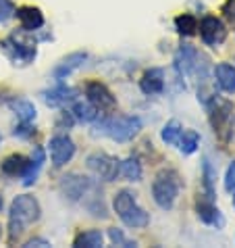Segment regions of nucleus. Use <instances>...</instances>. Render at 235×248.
<instances>
[{
  "label": "nucleus",
  "instance_id": "1",
  "mask_svg": "<svg viewBox=\"0 0 235 248\" xmlns=\"http://www.w3.org/2000/svg\"><path fill=\"white\" fill-rule=\"evenodd\" d=\"M42 217V209L40 202L29 194H19L13 198L9 206V240L15 242L19 236L25 232L27 225L38 223Z\"/></svg>",
  "mask_w": 235,
  "mask_h": 248
},
{
  "label": "nucleus",
  "instance_id": "2",
  "mask_svg": "<svg viewBox=\"0 0 235 248\" xmlns=\"http://www.w3.org/2000/svg\"><path fill=\"white\" fill-rule=\"evenodd\" d=\"M140 129H142V119L137 115H119V117L104 115L96 123L94 134H104L115 142H129L140 134Z\"/></svg>",
  "mask_w": 235,
  "mask_h": 248
},
{
  "label": "nucleus",
  "instance_id": "3",
  "mask_svg": "<svg viewBox=\"0 0 235 248\" xmlns=\"http://www.w3.org/2000/svg\"><path fill=\"white\" fill-rule=\"evenodd\" d=\"M113 209L127 227L142 230V227H146L150 223V215L137 204L135 194L131 190H119L117 192L115 198H113Z\"/></svg>",
  "mask_w": 235,
  "mask_h": 248
},
{
  "label": "nucleus",
  "instance_id": "4",
  "mask_svg": "<svg viewBox=\"0 0 235 248\" xmlns=\"http://www.w3.org/2000/svg\"><path fill=\"white\" fill-rule=\"evenodd\" d=\"M181 190V180L175 169H161L152 182V198L164 211H171Z\"/></svg>",
  "mask_w": 235,
  "mask_h": 248
},
{
  "label": "nucleus",
  "instance_id": "5",
  "mask_svg": "<svg viewBox=\"0 0 235 248\" xmlns=\"http://www.w3.org/2000/svg\"><path fill=\"white\" fill-rule=\"evenodd\" d=\"M0 48L4 50V54L9 57L15 65H27L36 59L38 48L33 40H23L19 33H11L9 38H4L0 42Z\"/></svg>",
  "mask_w": 235,
  "mask_h": 248
},
{
  "label": "nucleus",
  "instance_id": "6",
  "mask_svg": "<svg viewBox=\"0 0 235 248\" xmlns=\"http://www.w3.org/2000/svg\"><path fill=\"white\" fill-rule=\"evenodd\" d=\"M94 188H98V186L89 180V177L79 175V173H69L65 177H60V182H59L60 194L69 198L71 202H79V201H84V198H88V194Z\"/></svg>",
  "mask_w": 235,
  "mask_h": 248
},
{
  "label": "nucleus",
  "instance_id": "7",
  "mask_svg": "<svg viewBox=\"0 0 235 248\" xmlns=\"http://www.w3.org/2000/svg\"><path fill=\"white\" fill-rule=\"evenodd\" d=\"M88 169L92 171L96 177H100V180L104 182H115L117 175H119V158L110 156L106 153H94L88 156Z\"/></svg>",
  "mask_w": 235,
  "mask_h": 248
},
{
  "label": "nucleus",
  "instance_id": "8",
  "mask_svg": "<svg viewBox=\"0 0 235 248\" xmlns=\"http://www.w3.org/2000/svg\"><path fill=\"white\" fill-rule=\"evenodd\" d=\"M48 150H50V161L54 165V169H60L67 163H71L77 148H75V142L67 134H57L48 142Z\"/></svg>",
  "mask_w": 235,
  "mask_h": 248
},
{
  "label": "nucleus",
  "instance_id": "9",
  "mask_svg": "<svg viewBox=\"0 0 235 248\" xmlns=\"http://www.w3.org/2000/svg\"><path fill=\"white\" fill-rule=\"evenodd\" d=\"M202 59L204 57L191 44H181L175 54V69L179 71V75H191L198 71L206 73V63H200Z\"/></svg>",
  "mask_w": 235,
  "mask_h": 248
},
{
  "label": "nucleus",
  "instance_id": "10",
  "mask_svg": "<svg viewBox=\"0 0 235 248\" xmlns=\"http://www.w3.org/2000/svg\"><path fill=\"white\" fill-rule=\"evenodd\" d=\"M200 36H202V42L210 48L220 46L227 40V27L223 23V19L214 17V15H206L202 21H200Z\"/></svg>",
  "mask_w": 235,
  "mask_h": 248
},
{
  "label": "nucleus",
  "instance_id": "11",
  "mask_svg": "<svg viewBox=\"0 0 235 248\" xmlns=\"http://www.w3.org/2000/svg\"><path fill=\"white\" fill-rule=\"evenodd\" d=\"M86 96L98 111H113V108H117V98L102 81H88Z\"/></svg>",
  "mask_w": 235,
  "mask_h": 248
},
{
  "label": "nucleus",
  "instance_id": "12",
  "mask_svg": "<svg viewBox=\"0 0 235 248\" xmlns=\"http://www.w3.org/2000/svg\"><path fill=\"white\" fill-rule=\"evenodd\" d=\"M196 211H198V219H200L202 223L210 225V227H217V230H220V227L225 225L223 213H220V209H219L217 204H214L212 198L202 196V198L198 201V204H196Z\"/></svg>",
  "mask_w": 235,
  "mask_h": 248
},
{
  "label": "nucleus",
  "instance_id": "13",
  "mask_svg": "<svg viewBox=\"0 0 235 248\" xmlns=\"http://www.w3.org/2000/svg\"><path fill=\"white\" fill-rule=\"evenodd\" d=\"M42 98H44V102H46V105L50 107V108H60V107L69 105V102H75V100H77V90H75V88L65 86L63 81H59L57 88L42 92Z\"/></svg>",
  "mask_w": 235,
  "mask_h": 248
},
{
  "label": "nucleus",
  "instance_id": "14",
  "mask_svg": "<svg viewBox=\"0 0 235 248\" xmlns=\"http://www.w3.org/2000/svg\"><path fill=\"white\" fill-rule=\"evenodd\" d=\"M86 61H88V52H71V54H67V57L52 69V78L57 81L67 79L69 75H71L73 71H77Z\"/></svg>",
  "mask_w": 235,
  "mask_h": 248
},
{
  "label": "nucleus",
  "instance_id": "15",
  "mask_svg": "<svg viewBox=\"0 0 235 248\" xmlns=\"http://www.w3.org/2000/svg\"><path fill=\"white\" fill-rule=\"evenodd\" d=\"M15 15L19 23H21V30L27 33L38 31L40 27H44V15L36 6H19V9H15Z\"/></svg>",
  "mask_w": 235,
  "mask_h": 248
},
{
  "label": "nucleus",
  "instance_id": "16",
  "mask_svg": "<svg viewBox=\"0 0 235 248\" xmlns=\"http://www.w3.org/2000/svg\"><path fill=\"white\" fill-rule=\"evenodd\" d=\"M140 88L144 94L154 96V94H162L164 90V71L161 67H152L144 73V78L140 79Z\"/></svg>",
  "mask_w": 235,
  "mask_h": 248
},
{
  "label": "nucleus",
  "instance_id": "17",
  "mask_svg": "<svg viewBox=\"0 0 235 248\" xmlns=\"http://www.w3.org/2000/svg\"><path fill=\"white\" fill-rule=\"evenodd\" d=\"M44 161H46L44 148L36 146V148H33V155L29 158V163H27L25 173L21 175V184L25 186V188H29V186H33L38 182V175H40V171H42V167H44Z\"/></svg>",
  "mask_w": 235,
  "mask_h": 248
},
{
  "label": "nucleus",
  "instance_id": "18",
  "mask_svg": "<svg viewBox=\"0 0 235 248\" xmlns=\"http://www.w3.org/2000/svg\"><path fill=\"white\" fill-rule=\"evenodd\" d=\"M214 79L217 86L225 94H235V67L229 63H219L214 67Z\"/></svg>",
  "mask_w": 235,
  "mask_h": 248
},
{
  "label": "nucleus",
  "instance_id": "19",
  "mask_svg": "<svg viewBox=\"0 0 235 248\" xmlns=\"http://www.w3.org/2000/svg\"><path fill=\"white\" fill-rule=\"evenodd\" d=\"M27 163H29V158H25L23 155H9L0 163V171L9 177H21L27 169Z\"/></svg>",
  "mask_w": 235,
  "mask_h": 248
},
{
  "label": "nucleus",
  "instance_id": "20",
  "mask_svg": "<svg viewBox=\"0 0 235 248\" xmlns=\"http://www.w3.org/2000/svg\"><path fill=\"white\" fill-rule=\"evenodd\" d=\"M13 111H15V115H17V119H19V123H31L33 119H36V107H33V102H29V100H25V98H13V100H9L6 102Z\"/></svg>",
  "mask_w": 235,
  "mask_h": 248
},
{
  "label": "nucleus",
  "instance_id": "21",
  "mask_svg": "<svg viewBox=\"0 0 235 248\" xmlns=\"http://www.w3.org/2000/svg\"><path fill=\"white\" fill-rule=\"evenodd\" d=\"M71 113H73V117L77 121H81V123H94L96 119H98V108H96L92 102H81V100H75L73 102V108H71Z\"/></svg>",
  "mask_w": 235,
  "mask_h": 248
},
{
  "label": "nucleus",
  "instance_id": "22",
  "mask_svg": "<svg viewBox=\"0 0 235 248\" xmlns=\"http://www.w3.org/2000/svg\"><path fill=\"white\" fill-rule=\"evenodd\" d=\"M102 242H104V233L100 230H88L77 233V238L73 240L75 248H100Z\"/></svg>",
  "mask_w": 235,
  "mask_h": 248
},
{
  "label": "nucleus",
  "instance_id": "23",
  "mask_svg": "<svg viewBox=\"0 0 235 248\" xmlns=\"http://www.w3.org/2000/svg\"><path fill=\"white\" fill-rule=\"evenodd\" d=\"M214 180H217V171H214L212 163L208 161V156L202 158V190L206 198L214 201Z\"/></svg>",
  "mask_w": 235,
  "mask_h": 248
},
{
  "label": "nucleus",
  "instance_id": "24",
  "mask_svg": "<svg viewBox=\"0 0 235 248\" xmlns=\"http://www.w3.org/2000/svg\"><path fill=\"white\" fill-rule=\"evenodd\" d=\"M200 146V136L198 132H193V129H183L181 136H179L177 140V148L181 155H193Z\"/></svg>",
  "mask_w": 235,
  "mask_h": 248
},
{
  "label": "nucleus",
  "instance_id": "25",
  "mask_svg": "<svg viewBox=\"0 0 235 248\" xmlns=\"http://www.w3.org/2000/svg\"><path fill=\"white\" fill-rule=\"evenodd\" d=\"M119 175H123L127 182H140L142 180V163L135 156L125 158L119 163Z\"/></svg>",
  "mask_w": 235,
  "mask_h": 248
},
{
  "label": "nucleus",
  "instance_id": "26",
  "mask_svg": "<svg viewBox=\"0 0 235 248\" xmlns=\"http://www.w3.org/2000/svg\"><path fill=\"white\" fill-rule=\"evenodd\" d=\"M175 30L181 36H193L198 31V19L190 15V13H183V15L175 17Z\"/></svg>",
  "mask_w": 235,
  "mask_h": 248
},
{
  "label": "nucleus",
  "instance_id": "27",
  "mask_svg": "<svg viewBox=\"0 0 235 248\" xmlns=\"http://www.w3.org/2000/svg\"><path fill=\"white\" fill-rule=\"evenodd\" d=\"M181 132H183L181 123H179L177 119H171L167 125L162 127L161 138H162L164 144H169V146H177V140H179V136H181Z\"/></svg>",
  "mask_w": 235,
  "mask_h": 248
},
{
  "label": "nucleus",
  "instance_id": "28",
  "mask_svg": "<svg viewBox=\"0 0 235 248\" xmlns=\"http://www.w3.org/2000/svg\"><path fill=\"white\" fill-rule=\"evenodd\" d=\"M108 238H110V242L117 244V246H125V248L137 246L135 240H129L125 233H123V230H119V227H110V230H108Z\"/></svg>",
  "mask_w": 235,
  "mask_h": 248
},
{
  "label": "nucleus",
  "instance_id": "29",
  "mask_svg": "<svg viewBox=\"0 0 235 248\" xmlns=\"http://www.w3.org/2000/svg\"><path fill=\"white\" fill-rule=\"evenodd\" d=\"M15 17V4L13 0H0V23H6Z\"/></svg>",
  "mask_w": 235,
  "mask_h": 248
},
{
  "label": "nucleus",
  "instance_id": "30",
  "mask_svg": "<svg viewBox=\"0 0 235 248\" xmlns=\"http://www.w3.org/2000/svg\"><path fill=\"white\" fill-rule=\"evenodd\" d=\"M225 190L233 194L235 192V161L229 163V167H227V173H225Z\"/></svg>",
  "mask_w": 235,
  "mask_h": 248
},
{
  "label": "nucleus",
  "instance_id": "31",
  "mask_svg": "<svg viewBox=\"0 0 235 248\" xmlns=\"http://www.w3.org/2000/svg\"><path fill=\"white\" fill-rule=\"evenodd\" d=\"M223 15L235 30V0H227V2L223 4Z\"/></svg>",
  "mask_w": 235,
  "mask_h": 248
},
{
  "label": "nucleus",
  "instance_id": "32",
  "mask_svg": "<svg viewBox=\"0 0 235 248\" xmlns=\"http://www.w3.org/2000/svg\"><path fill=\"white\" fill-rule=\"evenodd\" d=\"M36 129L31 127V123H19V127H15V132H13V136H17V138H29Z\"/></svg>",
  "mask_w": 235,
  "mask_h": 248
},
{
  "label": "nucleus",
  "instance_id": "33",
  "mask_svg": "<svg viewBox=\"0 0 235 248\" xmlns=\"http://www.w3.org/2000/svg\"><path fill=\"white\" fill-rule=\"evenodd\" d=\"M73 121H75L73 113H60L59 121H57V127H59V129H69V127L73 125Z\"/></svg>",
  "mask_w": 235,
  "mask_h": 248
},
{
  "label": "nucleus",
  "instance_id": "34",
  "mask_svg": "<svg viewBox=\"0 0 235 248\" xmlns=\"http://www.w3.org/2000/svg\"><path fill=\"white\" fill-rule=\"evenodd\" d=\"M33 246H50V242L44 238H31V240H27V242L23 244V248H33Z\"/></svg>",
  "mask_w": 235,
  "mask_h": 248
},
{
  "label": "nucleus",
  "instance_id": "35",
  "mask_svg": "<svg viewBox=\"0 0 235 248\" xmlns=\"http://www.w3.org/2000/svg\"><path fill=\"white\" fill-rule=\"evenodd\" d=\"M0 211H2V196H0Z\"/></svg>",
  "mask_w": 235,
  "mask_h": 248
},
{
  "label": "nucleus",
  "instance_id": "36",
  "mask_svg": "<svg viewBox=\"0 0 235 248\" xmlns=\"http://www.w3.org/2000/svg\"><path fill=\"white\" fill-rule=\"evenodd\" d=\"M233 194H235V192H233ZM233 206H235V196H233Z\"/></svg>",
  "mask_w": 235,
  "mask_h": 248
},
{
  "label": "nucleus",
  "instance_id": "37",
  "mask_svg": "<svg viewBox=\"0 0 235 248\" xmlns=\"http://www.w3.org/2000/svg\"><path fill=\"white\" fill-rule=\"evenodd\" d=\"M0 236H2V227H0Z\"/></svg>",
  "mask_w": 235,
  "mask_h": 248
},
{
  "label": "nucleus",
  "instance_id": "38",
  "mask_svg": "<svg viewBox=\"0 0 235 248\" xmlns=\"http://www.w3.org/2000/svg\"><path fill=\"white\" fill-rule=\"evenodd\" d=\"M0 140H2V138H0Z\"/></svg>",
  "mask_w": 235,
  "mask_h": 248
}]
</instances>
